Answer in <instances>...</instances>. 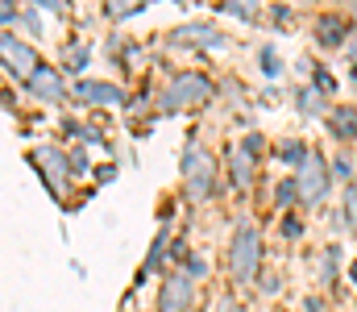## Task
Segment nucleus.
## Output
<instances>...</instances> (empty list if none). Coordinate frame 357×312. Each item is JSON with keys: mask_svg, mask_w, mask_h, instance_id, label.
Segmentation results:
<instances>
[{"mask_svg": "<svg viewBox=\"0 0 357 312\" xmlns=\"http://www.w3.org/2000/svg\"><path fill=\"white\" fill-rule=\"evenodd\" d=\"M333 129H337V138H354L357 133V112L337 108V112H333Z\"/></svg>", "mask_w": 357, "mask_h": 312, "instance_id": "obj_12", "label": "nucleus"}, {"mask_svg": "<svg viewBox=\"0 0 357 312\" xmlns=\"http://www.w3.org/2000/svg\"><path fill=\"white\" fill-rule=\"evenodd\" d=\"M229 267H233V279H237V283L258 279V267H262V237H258L254 225H237L233 246H229Z\"/></svg>", "mask_w": 357, "mask_h": 312, "instance_id": "obj_2", "label": "nucleus"}, {"mask_svg": "<svg viewBox=\"0 0 357 312\" xmlns=\"http://www.w3.org/2000/svg\"><path fill=\"white\" fill-rule=\"evenodd\" d=\"M299 101H303V112H316V108H320V96H312V92H303Z\"/></svg>", "mask_w": 357, "mask_h": 312, "instance_id": "obj_17", "label": "nucleus"}, {"mask_svg": "<svg viewBox=\"0 0 357 312\" xmlns=\"http://www.w3.org/2000/svg\"><path fill=\"white\" fill-rule=\"evenodd\" d=\"M225 312H237V304H233V300H225Z\"/></svg>", "mask_w": 357, "mask_h": 312, "instance_id": "obj_20", "label": "nucleus"}, {"mask_svg": "<svg viewBox=\"0 0 357 312\" xmlns=\"http://www.w3.org/2000/svg\"><path fill=\"white\" fill-rule=\"evenodd\" d=\"M195 300V288H191V275H167L162 279V292H158V312H187Z\"/></svg>", "mask_w": 357, "mask_h": 312, "instance_id": "obj_6", "label": "nucleus"}, {"mask_svg": "<svg viewBox=\"0 0 357 312\" xmlns=\"http://www.w3.org/2000/svg\"><path fill=\"white\" fill-rule=\"evenodd\" d=\"M175 38L178 42H195V46H220V42H225L220 29H212V25H183Z\"/></svg>", "mask_w": 357, "mask_h": 312, "instance_id": "obj_10", "label": "nucleus"}, {"mask_svg": "<svg viewBox=\"0 0 357 312\" xmlns=\"http://www.w3.org/2000/svg\"><path fill=\"white\" fill-rule=\"evenodd\" d=\"M282 229H287V233H291V237H299V229H303V225H299V221H295V216H287V221H282Z\"/></svg>", "mask_w": 357, "mask_h": 312, "instance_id": "obj_19", "label": "nucleus"}, {"mask_svg": "<svg viewBox=\"0 0 357 312\" xmlns=\"http://www.w3.org/2000/svg\"><path fill=\"white\" fill-rule=\"evenodd\" d=\"M349 275H354V279H357V267H354V271H349Z\"/></svg>", "mask_w": 357, "mask_h": 312, "instance_id": "obj_21", "label": "nucleus"}, {"mask_svg": "<svg viewBox=\"0 0 357 312\" xmlns=\"http://www.w3.org/2000/svg\"><path fill=\"white\" fill-rule=\"evenodd\" d=\"M237 188H250V171H245V146L237 150Z\"/></svg>", "mask_w": 357, "mask_h": 312, "instance_id": "obj_14", "label": "nucleus"}, {"mask_svg": "<svg viewBox=\"0 0 357 312\" xmlns=\"http://www.w3.org/2000/svg\"><path fill=\"white\" fill-rule=\"evenodd\" d=\"M75 96L88 104H125V92L116 84H100V80H79L75 84Z\"/></svg>", "mask_w": 357, "mask_h": 312, "instance_id": "obj_8", "label": "nucleus"}, {"mask_svg": "<svg viewBox=\"0 0 357 312\" xmlns=\"http://www.w3.org/2000/svg\"><path fill=\"white\" fill-rule=\"evenodd\" d=\"M349 171H354V163H349V158H337V171H333V175H345V179H349Z\"/></svg>", "mask_w": 357, "mask_h": 312, "instance_id": "obj_18", "label": "nucleus"}, {"mask_svg": "<svg viewBox=\"0 0 357 312\" xmlns=\"http://www.w3.org/2000/svg\"><path fill=\"white\" fill-rule=\"evenodd\" d=\"M316 34H320L324 46H341V38H345V21L333 17V13H324V17H316Z\"/></svg>", "mask_w": 357, "mask_h": 312, "instance_id": "obj_11", "label": "nucleus"}, {"mask_svg": "<svg viewBox=\"0 0 357 312\" xmlns=\"http://www.w3.org/2000/svg\"><path fill=\"white\" fill-rule=\"evenodd\" d=\"M33 163L42 167V175H46V184H54V192H63V179L71 175V171H67V158H63L59 150H50V146H42V150H33Z\"/></svg>", "mask_w": 357, "mask_h": 312, "instance_id": "obj_7", "label": "nucleus"}, {"mask_svg": "<svg viewBox=\"0 0 357 312\" xmlns=\"http://www.w3.org/2000/svg\"><path fill=\"white\" fill-rule=\"evenodd\" d=\"M212 96V84H208V75H195V71H183L175 75L171 84H167V92H162V104L178 112V108H199V104H208Z\"/></svg>", "mask_w": 357, "mask_h": 312, "instance_id": "obj_3", "label": "nucleus"}, {"mask_svg": "<svg viewBox=\"0 0 357 312\" xmlns=\"http://www.w3.org/2000/svg\"><path fill=\"white\" fill-rule=\"evenodd\" d=\"M183 188L191 200H208L216 188V158L199 142H187V150H183Z\"/></svg>", "mask_w": 357, "mask_h": 312, "instance_id": "obj_1", "label": "nucleus"}, {"mask_svg": "<svg viewBox=\"0 0 357 312\" xmlns=\"http://www.w3.org/2000/svg\"><path fill=\"white\" fill-rule=\"evenodd\" d=\"M29 84H33V92H38L42 101H50V104H59L63 96H67V88H63L59 71H46V67H42V71H38V75H33Z\"/></svg>", "mask_w": 357, "mask_h": 312, "instance_id": "obj_9", "label": "nucleus"}, {"mask_svg": "<svg viewBox=\"0 0 357 312\" xmlns=\"http://www.w3.org/2000/svg\"><path fill=\"white\" fill-rule=\"evenodd\" d=\"M328 163L316 154V150H307V158L299 163V175H295V188H299V196L307 200V205H316V200H324V192H328Z\"/></svg>", "mask_w": 357, "mask_h": 312, "instance_id": "obj_4", "label": "nucleus"}, {"mask_svg": "<svg viewBox=\"0 0 357 312\" xmlns=\"http://www.w3.org/2000/svg\"><path fill=\"white\" fill-rule=\"evenodd\" d=\"M295 192H299L295 184H278V205L287 208V205H291V196H295Z\"/></svg>", "mask_w": 357, "mask_h": 312, "instance_id": "obj_15", "label": "nucleus"}, {"mask_svg": "<svg viewBox=\"0 0 357 312\" xmlns=\"http://www.w3.org/2000/svg\"><path fill=\"white\" fill-rule=\"evenodd\" d=\"M0 54H4V67H8V71H17V75H25V80H33V75L42 71V63H38L33 46H25V42H21V38H13V34H4V38H0Z\"/></svg>", "mask_w": 357, "mask_h": 312, "instance_id": "obj_5", "label": "nucleus"}, {"mask_svg": "<svg viewBox=\"0 0 357 312\" xmlns=\"http://www.w3.org/2000/svg\"><path fill=\"white\" fill-rule=\"evenodd\" d=\"M345 221H349V229L357 233V184L345 192Z\"/></svg>", "mask_w": 357, "mask_h": 312, "instance_id": "obj_13", "label": "nucleus"}, {"mask_svg": "<svg viewBox=\"0 0 357 312\" xmlns=\"http://www.w3.org/2000/svg\"><path fill=\"white\" fill-rule=\"evenodd\" d=\"M262 67H266V75H278V59H274V50H262Z\"/></svg>", "mask_w": 357, "mask_h": 312, "instance_id": "obj_16", "label": "nucleus"}]
</instances>
